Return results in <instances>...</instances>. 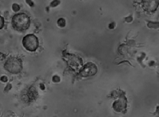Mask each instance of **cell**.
<instances>
[{
	"label": "cell",
	"instance_id": "obj_1",
	"mask_svg": "<svg viewBox=\"0 0 159 117\" xmlns=\"http://www.w3.org/2000/svg\"><path fill=\"white\" fill-rule=\"evenodd\" d=\"M11 24H12L13 28L16 30H26L30 24V19L25 13H17L12 17Z\"/></svg>",
	"mask_w": 159,
	"mask_h": 117
},
{
	"label": "cell",
	"instance_id": "obj_2",
	"mask_svg": "<svg viewBox=\"0 0 159 117\" xmlns=\"http://www.w3.org/2000/svg\"><path fill=\"white\" fill-rule=\"evenodd\" d=\"M4 67L10 73L18 74L20 73L22 70V62L19 58L11 57L6 61Z\"/></svg>",
	"mask_w": 159,
	"mask_h": 117
},
{
	"label": "cell",
	"instance_id": "obj_3",
	"mask_svg": "<svg viewBox=\"0 0 159 117\" xmlns=\"http://www.w3.org/2000/svg\"><path fill=\"white\" fill-rule=\"evenodd\" d=\"M22 44L29 51H34L39 47V39L34 34H28L25 36L22 41Z\"/></svg>",
	"mask_w": 159,
	"mask_h": 117
},
{
	"label": "cell",
	"instance_id": "obj_4",
	"mask_svg": "<svg viewBox=\"0 0 159 117\" xmlns=\"http://www.w3.org/2000/svg\"><path fill=\"white\" fill-rule=\"evenodd\" d=\"M97 72V67L96 64L93 63H87V64L83 67V68L81 70L80 75L82 76H94Z\"/></svg>",
	"mask_w": 159,
	"mask_h": 117
},
{
	"label": "cell",
	"instance_id": "obj_5",
	"mask_svg": "<svg viewBox=\"0 0 159 117\" xmlns=\"http://www.w3.org/2000/svg\"><path fill=\"white\" fill-rule=\"evenodd\" d=\"M113 107L116 111H118V112L124 110L126 107V98H120V99L116 100L115 102H113Z\"/></svg>",
	"mask_w": 159,
	"mask_h": 117
},
{
	"label": "cell",
	"instance_id": "obj_6",
	"mask_svg": "<svg viewBox=\"0 0 159 117\" xmlns=\"http://www.w3.org/2000/svg\"><path fill=\"white\" fill-rule=\"evenodd\" d=\"M158 6V2L156 1H145L143 2V7L145 11L148 12L154 11Z\"/></svg>",
	"mask_w": 159,
	"mask_h": 117
},
{
	"label": "cell",
	"instance_id": "obj_7",
	"mask_svg": "<svg viewBox=\"0 0 159 117\" xmlns=\"http://www.w3.org/2000/svg\"><path fill=\"white\" fill-rule=\"evenodd\" d=\"M58 25H60L61 27H65L66 26V20L64 18H61V19L58 20Z\"/></svg>",
	"mask_w": 159,
	"mask_h": 117
},
{
	"label": "cell",
	"instance_id": "obj_8",
	"mask_svg": "<svg viewBox=\"0 0 159 117\" xmlns=\"http://www.w3.org/2000/svg\"><path fill=\"white\" fill-rule=\"evenodd\" d=\"M3 26H4V19L2 16L0 15V29H2L3 28Z\"/></svg>",
	"mask_w": 159,
	"mask_h": 117
},
{
	"label": "cell",
	"instance_id": "obj_9",
	"mask_svg": "<svg viewBox=\"0 0 159 117\" xmlns=\"http://www.w3.org/2000/svg\"><path fill=\"white\" fill-rule=\"evenodd\" d=\"M12 9H13V11H18L20 10V6L18 4H16V3H15V4L12 5Z\"/></svg>",
	"mask_w": 159,
	"mask_h": 117
},
{
	"label": "cell",
	"instance_id": "obj_10",
	"mask_svg": "<svg viewBox=\"0 0 159 117\" xmlns=\"http://www.w3.org/2000/svg\"><path fill=\"white\" fill-rule=\"evenodd\" d=\"M1 80H2V81H7V76H2V77H1Z\"/></svg>",
	"mask_w": 159,
	"mask_h": 117
},
{
	"label": "cell",
	"instance_id": "obj_11",
	"mask_svg": "<svg viewBox=\"0 0 159 117\" xmlns=\"http://www.w3.org/2000/svg\"><path fill=\"white\" fill-rule=\"evenodd\" d=\"M53 80H55V81H59L60 80V79H59V77H58V76H54V77H53Z\"/></svg>",
	"mask_w": 159,
	"mask_h": 117
}]
</instances>
